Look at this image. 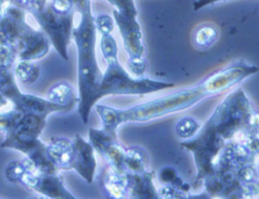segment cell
<instances>
[{"instance_id":"cell-1","label":"cell","mask_w":259,"mask_h":199,"mask_svg":"<svg viewBox=\"0 0 259 199\" xmlns=\"http://www.w3.org/2000/svg\"><path fill=\"white\" fill-rule=\"evenodd\" d=\"M257 72L258 68L255 65L244 61L234 62L209 73L192 87L178 90L131 108L118 109L97 103L94 107L101 118V129L116 136V130L120 124L145 122L182 111L208 96L222 93L238 85Z\"/></svg>"},{"instance_id":"cell-2","label":"cell","mask_w":259,"mask_h":199,"mask_svg":"<svg viewBox=\"0 0 259 199\" xmlns=\"http://www.w3.org/2000/svg\"><path fill=\"white\" fill-rule=\"evenodd\" d=\"M258 137V113L242 89L232 92L217 106L208 120L181 145L189 150L197 169V181L211 171L212 163L231 141Z\"/></svg>"},{"instance_id":"cell-3","label":"cell","mask_w":259,"mask_h":199,"mask_svg":"<svg viewBox=\"0 0 259 199\" xmlns=\"http://www.w3.org/2000/svg\"><path fill=\"white\" fill-rule=\"evenodd\" d=\"M90 3L91 0H81L75 4L80 13V21L72 30L77 46L78 111L84 124L88 122L91 109L99 101L98 89L102 77L96 58V28Z\"/></svg>"},{"instance_id":"cell-4","label":"cell","mask_w":259,"mask_h":199,"mask_svg":"<svg viewBox=\"0 0 259 199\" xmlns=\"http://www.w3.org/2000/svg\"><path fill=\"white\" fill-rule=\"evenodd\" d=\"M100 49L106 61V70L99 84V100L109 95H145L174 86L170 82L132 77L118 62L117 44L111 33L101 34Z\"/></svg>"},{"instance_id":"cell-5","label":"cell","mask_w":259,"mask_h":199,"mask_svg":"<svg viewBox=\"0 0 259 199\" xmlns=\"http://www.w3.org/2000/svg\"><path fill=\"white\" fill-rule=\"evenodd\" d=\"M112 14L118 26L123 47L130 57L128 62H145V47L137 16L120 14L116 10H113Z\"/></svg>"},{"instance_id":"cell-6","label":"cell","mask_w":259,"mask_h":199,"mask_svg":"<svg viewBox=\"0 0 259 199\" xmlns=\"http://www.w3.org/2000/svg\"><path fill=\"white\" fill-rule=\"evenodd\" d=\"M89 139L93 148L106 160L112 170L124 173L125 150L118 143L116 136L105 132L101 128H90Z\"/></svg>"},{"instance_id":"cell-7","label":"cell","mask_w":259,"mask_h":199,"mask_svg":"<svg viewBox=\"0 0 259 199\" xmlns=\"http://www.w3.org/2000/svg\"><path fill=\"white\" fill-rule=\"evenodd\" d=\"M72 141V169H74L87 183H92L96 170L94 148L90 142L86 141L79 134H76L75 138Z\"/></svg>"},{"instance_id":"cell-8","label":"cell","mask_w":259,"mask_h":199,"mask_svg":"<svg viewBox=\"0 0 259 199\" xmlns=\"http://www.w3.org/2000/svg\"><path fill=\"white\" fill-rule=\"evenodd\" d=\"M128 183V197L133 198H160L153 184L154 172L126 173Z\"/></svg>"},{"instance_id":"cell-9","label":"cell","mask_w":259,"mask_h":199,"mask_svg":"<svg viewBox=\"0 0 259 199\" xmlns=\"http://www.w3.org/2000/svg\"><path fill=\"white\" fill-rule=\"evenodd\" d=\"M47 155L56 168L71 170L73 160V141L58 137L47 146Z\"/></svg>"},{"instance_id":"cell-10","label":"cell","mask_w":259,"mask_h":199,"mask_svg":"<svg viewBox=\"0 0 259 199\" xmlns=\"http://www.w3.org/2000/svg\"><path fill=\"white\" fill-rule=\"evenodd\" d=\"M101 186L109 197L124 198L128 196V183L126 173H118L107 167L101 176Z\"/></svg>"},{"instance_id":"cell-11","label":"cell","mask_w":259,"mask_h":199,"mask_svg":"<svg viewBox=\"0 0 259 199\" xmlns=\"http://www.w3.org/2000/svg\"><path fill=\"white\" fill-rule=\"evenodd\" d=\"M49 101L74 108L78 104V97L74 92L73 86L68 82H61L54 85L48 92Z\"/></svg>"},{"instance_id":"cell-12","label":"cell","mask_w":259,"mask_h":199,"mask_svg":"<svg viewBox=\"0 0 259 199\" xmlns=\"http://www.w3.org/2000/svg\"><path fill=\"white\" fill-rule=\"evenodd\" d=\"M219 38V28L209 22L199 24L192 32V41L196 47L208 48Z\"/></svg>"},{"instance_id":"cell-13","label":"cell","mask_w":259,"mask_h":199,"mask_svg":"<svg viewBox=\"0 0 259 199\" xmlns=\"http://www.w3.org/2000/svg\"><path fill=\"white\" fill-rule=\"evenodd\" d=\"M148 159L145 151L139 146L125 150L124 173H141L147 171Z\"/></svg>"},{"instance_id":"cell-14","label":"cell","mask_w":259,"mask_h":199,"mask_svg":"<svg viewBox=\"0 0 259 199\" xmlns=\"http://www.w3.org/2000/svg\"><path fill=\"white\" fill-rule=\"evenodd\" d=\"M200 128L199 122L192 117H184L177 122L175 126V132L178 137L188 139L192 137Z\"/></svg>"},{"instance_id":"cell-15","label":"cell","mask_w":259,"mask_h":199,"mask_svg":"<svg viewBox=\"0 0 259 199\" xmlns=\"http://www.w3.org/2000/svg\"><path fill=\"white\" fill-rule=\"evenodd\" d=\"M159 178L162 182H164L165 184L171 185L179 190H182L184 192H188L189 190V185L187 183H184L182 181V179L177 175L176 171L172 168H164L163 170H161L160 174H159Z\"/></svg>"},{"instance_id":"cell-16","label":"cell","mask_w":259,"mask_h":199,"mask_svg":"<svg viewBox=\"0 0 259 199\" xmlns=\"http://www.w3.org/2000/svg\"><path fill=\"white\" fill-rule=\"evenodd\" d=\"M16 75L20 81L24 83H31L38 78L39 70L32 64L22 62L16 67Z\"/></svg>"},{"instance_id":"cell-17","label":"cell","mask_w":259,"mask_h":199,"mask_svg":"<svg viewBox=\"0 0 259 199\" xmlns=\"http://www.w3.org/2000/svg\"><path fill=\"white\" fill-rule=\"evenodd\" d=\"M94 25L96 31L98 30L101 34L111 33L114 28L113 18L108 14H100L94 17Z\"/></svg>"},{"instance_id":"cell-18","label":"cell","mask_w":259,"mask_h":199,"mask_svg":"<svg viewBox=\"0 0 259 199\" xmlns=\"http://www.w3.org/2000/svg\"><path fill=\"white\" fill-rule=\"evenodd\" d=\"M25 171H26V169H25V166L23 165V163L12 162L8 165V167L5 171V174L9 181L16 182V181H20V179H21L22 175L25 173Z\"/></svg>"},{"instance_id":"cell-19","label":"cell","mask_w":259,"mask_h":199,"mask_svg":"<svg viewBox=\"0 0 259 199\" xmlns=\"http://www.w3.org/2000/svg\"><path fill=\"white\" fill-rule=\"evenodd\" d=\"M221 1H224V0H196L193 2V10L197 11L201 8H204L208 5H212V4L221 2Z\"/></svg>"},{"instance_id":"cell-20","label":"cell","mask_w":259,"mask_h":199,"mask_svg":"<svg viewBox=\"0 0 259 199\" xmlns=\"http://www.w3.org/2000/svg\"><path fill=\"white\" fill-rule=\"evenodd\" d=\"M10 60H11V56L9 51L4 46H0V65L9 64Z\"/></svg>"},{"instance_id":"cell-21","label":"cell","mask_w":259,"mask_h":199,"mask_svg":"<svg viewBox=\"0 0 259 199\" xmlns=\"http://www.w3.org/2000/svg\"><path fill=\"white\" fill-rule=\"evenodd\" d=\"M18 2L26 7H39L41 0H18Z\"/></svg>"}]
</instances>
